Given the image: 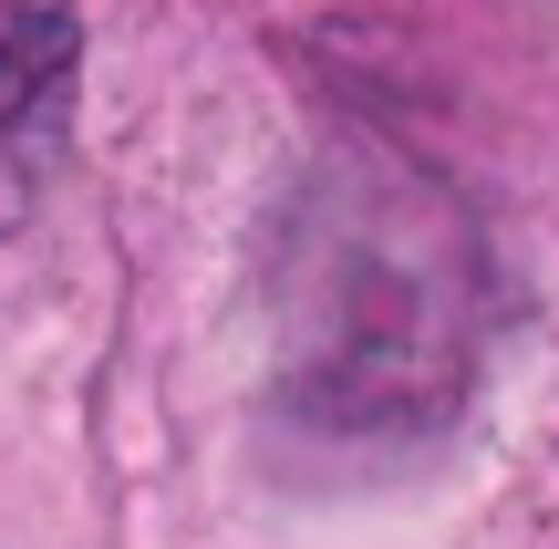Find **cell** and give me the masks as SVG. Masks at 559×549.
Segmentation results:
<instances>
[{
  "label": "cell",
  "mask_w": 559,
  "mask_h": 549,
  "mask_svg": "<svg viewBox=\"0 0 559 549\" xmlns=\"http://www.w3.org/2000/svg\"><path fill=\"white\" fill-rule=\"evenodd\" d=\"M73 0H0V228L32 207L73 115Z\"/></svg>",
  "instance_id": "1"
}]
</instances>
